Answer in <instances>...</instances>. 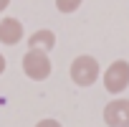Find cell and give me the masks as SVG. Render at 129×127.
I'll list each match as a JSON object with an SVG mask.
<instances>
[{"label":"cell","mask_w":129,"mask_h":127,"mask_svg":"<svg viewBox=\"0 0 129 127\" xmlns=\"http://www.w3.org/2000/svg\"><path fill=\"white\" fill-rule=\"evenodd\" d=\"M36 127H61V122L58 119H41Z\"/></svg>","instance_id":"8"},{"label":"cell","mask_w":129,"mask_h":127,"mask_svg":"<svg viewBox=\"0 0 129 127\" xmlns=\"http://www.w3.org/2000/svg\"><path fill=\"white\" fill-rule=\"evenodd\" d=\"M56 46V33L48 31V28H41V31H33V36L28 38V48H41V51H51Z\"/></svg>","instance_id":"6"},{"label":"cell","mask_w":129,"mask_h":127,"mask_svg":"<svg viewBox=\"0 0 129 127\" xmlns=\"http://www.w3.org/2000/svg\"><path fill=\"white\" fill-rule=\"evenodd\" d=\"M106 127H129V99H111L104 107Z\"/></svg>","instance_id":"4"},{"label":"cell","mask_w":129,"mask_h":127,"mask_svg":"<svg viewBox=\"0 0 129 127\" xmlns=\"http://www.w3.org/2000/svg\"><path fill=\"white\" fill-rule=\"evenodd\" d=\"M8 5H10V0H0V13L8 10Z\"/></svg>","instance_id":"10"},{"label":"cell","mask_w":129,"mask_h":127,"mask_svg":"<svg viewBox=\"0 0 129 127\" xmlns=\"http://www.w3.org/2000/svg\"><path fill=\"white\" fill-rule=\"evenodd\" d=\"M126 87H129V61L116 58L104 71V89L109 94H121Z\"/></svg>","instance_id":"3"},{"label":"cell","mask_w":129,"mask_h":127,"mask_svg":"<svg viewBox=\"0 0 129 127\" xmlns=\"http://www.w3.org/2000/svg\"><path fill=\"white\" fill-rule=\"evenodd\" d=\"M23 41V23L18 18H3L0 20V43L15 46Z\"/></svg>","instance_id":"5"},{"label":"cell","mask_w":129,"mask_h":127,"mask_svg":"<svg viewBox=\"0 0 129 127\" xmlns=\"http://www.w3.org/2000/svg\"><path fill=\"white\" fill-rule=\"evenodd\" d=\"M51 58H48V51H41V48H28L25 56H23V74L33 81H43L51 76Z\"/></svg>","instance_id":"1"},{"label":"cell","mask_w":129,"mask_h":127,"mask_svg":"<svg viewBox=\"0 0 129 127\" xmlns=\"http://www.w3.org/2000/svg\"><path fill=\"white\" fill-rule=\"evenodd\" d=\"M3 74H5V56L0 53V76H3Z\"/></svg>","instance_id":"9"},{"label":"cell","mask_w":129,"mask_h":127,"mask_svg":"<svg viewBox=\"0 0 129 127\" xmlns=\"http://www.w3.org/2000/svg\"><path fill=\"white\" fill-rule=\"evenodd\" d=\"M69 74H71V79H74L76 87H91V84L99 79L101 66H99V61H96L94 56L84 53V56H76V58H74Z\"/></svg>","instance_id":"2"},{"label":"cell","mask_w":129,"mask_h":127,"mask_svg":"<svg viewBox=\"0 0 129 127\" xmlns=\"http://www.w3.org/2000/svg\"><path fill=\"white\" fill-rule=\"evenodd\" d=\"M81 3L84 0H56V8H58V13H74L81 8Z\"/></svg>","instance_id":"7"}]
</instances>
